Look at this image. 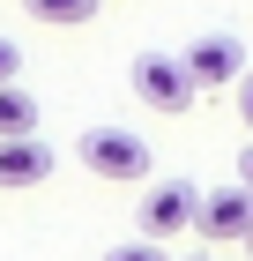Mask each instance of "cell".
Masks as SVG:
<instances>
[{"label":"cell","instance_id":"obj_1","mask_svg":"<svg viewBox=\"0 0 253 261\" xmlns=\"http://www.w3.org/2000/svg\"><path fill=\"white\" fill-rule=\"evenodd\" d=\"M75 157L90 164V172H97V179H149V142L134 135V127H82V142H75Z\"/></svg>","mask_w":253,"mask_h":261},{"label":"cell","instance_id":"obj_2","mask_svg":"<svg viewBox=\"0 0 253 261\" xmlns=\"http://www.w3.org/2000/svg\"><path fill=\"white\" fill-rule=\"evenodd\" d=\"M201 217V187L194 179H156L149 194H142V239H179V231H194Z\"/></svg>","mask_w":253,"mask_h":261},{"label":"cell","instance_id":"obj_3","mask_svg":"<svg viewBox=\"0 0 253 261\" xmlns=\"http://www.w3.org/2000/svg\"><path fill=\"white\" fill-rule=\"evenodd\" d=\"M134 97L156 105V112H186L201 90H194V75H186L179 53H142V60H134Z\"/></svg>","mask_w":253,"mask_h":261},{"label":"cell","instance_id":"obj_4","mask_svg":"<svg viewBox=\"0 0 253 261\" xmlns=\"http://www.w3.org/2000/svg\"><path fill=\"white\" fill-rule=\"evenodd\" d=\"M194 231H201L209 246H246V231H253V194H246L238 179H231V187H209Z\"/></svg>","mask_w":253,"mask_h":261},{"label":"cell","instance_id":"obj_5","mask_svg":"<svg viewBox=\"0 0 253 261\" xmlns=\"http://www.w3.org/2000/svg\"><path fill=\"white\" fill-rule=\"evenodd\" d=\"M179 60L194 75V90H238V82H246V45L238 38H194Z\"/></svg>","mask_w":253,"mask_h":261},{"label":"cell","instance_id":"obj_6","mask_svg":"<svg viewBox=\"0 0 253 261\" xmlns=\"http://www.w3.org/2000/svg\"><path fill=\"white\" fill-rule=\"evenodd\" d=\"M52 164H60V157L45 149L38 135H8V142H0V194H8V187H45Z\"/></svg>","mask_w":253,"mask_h":261},{"label":"cell","instance_id":"obj_7","mask_svg":"<svg viewBox=\"0 0 253 261\" xmlns=\"http://www.w3.org/2000/svg\"><path fill=\"white\" fill-rule=\"evenodd\" d=\"M8 135H38V97L22 82H0V142Z\"/></svg>","mask_w":253,"mask_h":261},{"label":"cell","instance_id":"obj_8","mask_svg":"<svg viewBox=\"0 0 253 261\" xmlns=\"http://www.w3.org/2000/svg\"><path fill=\"white\" fill-rule=\"evenodd\" d=\"M22 15L45 22V30H82V22L97 15V0H22Z\"/></svg>","mask_w":253,"mask_h":261},{"label":"cell","instance_id":"obj_9","mask_svg":"<svg viewBox=\"0 0 253 261\" xmlns=\"http://www.w3.org/2000/svg\"><path fill=\"white\" fill-rule=\"evenodd\" d=\"M104 261H172V254H164V239H142V231H134V239H119Z\"/></svg>","mask_w":253,"mask_h":261},{"label":"cell","instance_id":"obj_10","mask_svg":"<svg viewBox=\"0 0 253 261\" xmlns=\"http://www.w3.org/2000/svg\"><path fill=\"white\" fill-rule=\"evenodd\" d=\"M0 82H22V45L0 38Z\"/></svg>","mask_w":253,"mask_h":261},{"label":"cell","instance_id":"obj_11","mask_svg":"<svg viewBox=\"0 0 253 261\" xmlns=\"http://www.w3.org/2000/svg\"><path fill=\"white\" fill-rule=\"evenodd\" d=\"M238 120H246V135H253V67H246V82H238Z\"/></svg>","mask_w":253,"mask_h":261},{"label":"cell","instance_id":"obj_12","mask_svg":"<svg viewBox=\"0 0 253 261\" xmlns=\"http://www.w3.org/2000/svg\"><path fill=\"white\" fill-rule=\"evenodd\" d=\"M238 187L253 194V142H246V157H238Z\"/></svg>","mask_w":253,"mask_h":261},{"label":"cell","instance_id":"obj_13","mask_svg":"<svg viewBox=\"0 0 253 261\" xmlns=\"http://www.w3.org/2000/svg\"><path fill=\"white\" fill-rule=\"evenodd\" d=\"M246 254H253V231H246Z\"/></svg>","mask_w":253,"mask_h":261},{"label":"cell","instance_id":"obj_14","mask_svg":"<svg viewBox=\"0 0 253 261\" xmlns=\"http://www.w3.org/2000/svg\"><path fill=\"white\" fill-rule=\"evenodd\" d=\"M194 261H201V254H194Z\"/></svg>","mask_w":253,"mask_h":261}]
</instances>
